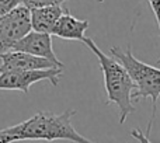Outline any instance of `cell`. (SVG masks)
<instances>
[{"mask_svg": "<svg viewBox=\"0 0 160 143\" xmlns=\"http://www.w3.org/2000/svg\"><path fill=\"white\" fill-rule=\"evenodd\" d=\"M76 110H65L61 114L39 111L31 118L20 122L11 128H7V132L14 136L16 142L18 141H69L73 143H97L84 138L75 129L72 124Z\"/></svg>", "mask_w": 160, "mask_h": 143, "instance_id": "cell-1", "label": "cell"}, {"mask_svg": "<svg viewBox=\"0 0 160 143\" xmlns=\"http://www.w3.org/2000/svg\"><path fill=\"white\" fill-rule=\"evenodd\" d=\"M83 44L96 55L100 67L104 74V88L107 94V104H115L119 111V124H125L128 115L135 112L132 101V93L136 90V84L124 65L115 58L105 55L91 38L86 37Z\"/></svg>", "mask_w": 160, "mask_h": 143, "instance_id": "cell-2", "label": "cell"}, {"mask_svg": "<svg viewBox=\"0 0 160 143\" xmlns=\"http://www.w3.org/2000/svg\"><path fill=\"white\" fill-rule=\"evenodd\" d=\"M112 58L118 59L124 67L128 70L129 76L132 77L133 83L136 84V90L132 93V101L135 104L141 98L152 100V115L148 125V135L149 136L152 131V125L156 118V105L158 100H160V69L148 65L145 62L139 61L133 56L132 48L128 45L127 49H121L119 47H112L110 49Z\"/></svg>", "mask_w": 160, "mask_h": 143, "instance_id": "cell-3", "label": "cell"}, {"mask_svg": "<svg viewBox=\"0 0 160 143\" xmlns=\"http://www.w3.org/2000/svg\"><path fill=\"white\" fill-rule=\"evenodd\" d=\"M31 30V11L25 4L0 17V56L13 49Z\"/></svg>", "mask_w": 160, "mask_h": 143, "instance_id": "cell-4", "label": "cell"}, {"mask_svg": "<svg viewBox=\"0 0 160 143\" xmlns=\"http://www.w3.org/2000/svg\"><path fill=\"white\" fill-rule=\"evenodd\" d=\"M62 76V67H52L45 70H8L0 73V90H18L28 94L30 87L38 81H49L52 86H58Z\"/></svg>", "mask_w": 160, "mask_h": 143, "instance_id": "cell-5", "label": "cell"}, {"mask_svg": "<svg viewBox=\"0 0 160 143\" xmlns=\"http://www.w3.org/2000/svg\"><path fill=\"white\" fill-rule=\"evenodd\" d=\"M11 51H21V52L30 53L34 56H39L51 61L55 66L63 67V63L58 59L52 47V37L47 32H38L31 30L24 38H21Z\"/></svg>", "mask_w": 160, "mask_h": 143, "instance_id": "cell-6", "label": "cell"}, {"mask_svg": "<svg viewBox=\"0 0 160 143\" xmlns=\"http://www.w3.org/2000/svg\"><path fill=\"white\" fill-rule=\"evenodd\" d=\"M2 65H0V73L8 70H45L58 67L52 63L51 61L39 56H34L30 53L21 52V51H8L0 56Z\"/></svg>", "mask_w": 160, "mask_h": 143, "instance_id": "cell-7", "label": "cell"}, {"mask_svg": "<svg viewBox=\"0 0 160 143\" xmlns=\"http://www.w3.org/2000/svg\"><path fill=\"white\" fill-rule=\"evenodd\" d=\"M88 28V21L87 20H79L76 18L70 11L65 10L61 18L55 24L52 30V35L58 37L62 39H69V41H80L83 42L86 38V31Z\"/></svg>", "mask_w": 160, "mask_h": 143, "instance_id": "cell-8", "label": "cell"}, {"mask_svg": "<svg viewBox=\"0 0 160 143\" xmlns=\"http://www.w3.org/2000/svg\"><path fill=\"white\" fill-rule=\"evenodd\" d=\"M66 10L62 4H49L41 7L30 8L31 11V27L38 32L52 34V30L63 11Z\"/></svg>", "mask_w": 160, "mask_h": 143, "instance_id": "cell-9", "label": "cell"}, {"mask_svg": "<svg viewBox=\"0 0 160 143\" xmlns=\"http://www.w3.org/2000/svg\"><path fill=\"white\" fill-rule=\"evenodd\" d=\"M21 4H24V0H0V17Z\"/></svg>", "mask_w": 160, "mask_h": 143, "instance_id": "cell-10", "label": "cell"}, {"mask_svg": "<svg viewBox=\"0 0 160 143\" xmlns=\"http://www.w3.org/2000/svg\"><path fill=\"white\" fill-rule=\"evenodd\" d=\"M69 0H24V4L28 8L41 7V6H49V4H62Z\"/></svg>", "mask_w": 160, "mask_h": 143, "instance_id": "cell-11", "label": "cell"}, {"mask_svg": "<svg viewBox=\"0 0 160 143\" xmlns=\"http://www.w3.org/2000/svg\"><path fill=\"white\" fill-rule=\"evenodd\" d=\"M149 2V6L152 8L153 14H155V18L156 22H158V27H159V32H160V0H148ZM158 63H160V58L158 59Z\"/></svg>", "mask_w": 160, "mask_h": 143, "instance_id": "cell-12", "label": "cell"}, {"mask_svg": "<svg viewBox=\"0 0 160 143\" xmlns=\"http://www.w3.org/2000/svg\"><path fill=\"white\" fill-rule=\"evenodd\" d=\"M131 136H132L133 139H136V141H139L141 143H152L149 141V138H148L141 129H132L131 131Z\"/></svg>", "mask_w": 160, "mask_h": 143, "instance_id": "cell-13", "label": "cell"}, {"mask_svg": "<svg viewBox=\"0 0 160 143\" xmlns=\"http://www.w3.org/2000/svg\"><path fill=\"white\" fill-rule=\"evenodd\" d=\"M14 142H16L14 136H11L6 129L0 131V143H14Z\"/></svg>", "mask_w": 160, "mask_h": 143, "instance_id": "cell-14", "label": "cell"}]
</instances>
